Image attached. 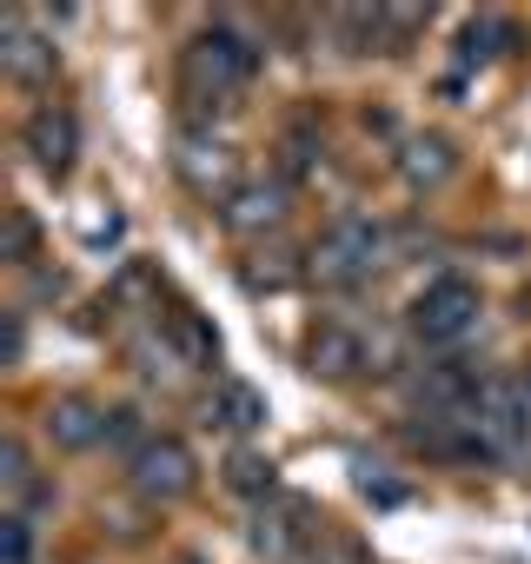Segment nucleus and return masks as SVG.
I'll return each mask as SVG.
<instances>
[{
	"label": "nucleus",
	"mask_w": 531,
	"mask_h": 564,
	"mask_svg": "<svg viewBox=\"0 0 531 564\" xmlns=\"http://www.w3.org/2000/svg\"><path fill=\"white\" fill-rule=\"evenodd\" d=\"M392 259V226L386 219H339L319 246H313V259H306V272H313V286H359L366 272H379Z\"/></svg>",
	"instance_id": "1"
},
{
	"label": "nucleus",
	"mask_w": 531,
	"mask_h": 564,
	"mask_svg": "<svg viewBox=\"0 0 531 564\" xmlns=\"http://www.w3.org/2000/svg\"><path fill=\"white\" fill-rule=\"evenodd\" d=\"M478 286L472 279H432V286L412 300V339L425 346V352H458V346H472L478 339Z\"/></svg>",
	"instance_id": "2"
},
{
	"label": "nucleus",
	"mask_w": 531,
	"mask_h": 564,
	"mask_svg": "<svg viewBox=\"0 0 531 564\" xmlns=\"http://www.w3.org/2000/svg\"><path fill=\"white\" fill-rule=\"evenodd\" d=\"M180 74H186V94H193V100H213V107H226L232 94H246V87H252V74H259V54H252L239 34L213 28V34H199V41L186 47Z\"/></svg>",
	"instance_id": "3"
},
{
	"label": "nucleus",
	"mask_w": 531,
	"mask_h": 564,
	"mask_svg": "<svg viewBox=\"0 0 531 564\" xmlns=\"http://www.w3.org/2000/svg\"><path fill=\"white\" fill-rule=\"evenodd\" d=\"M465 425H472L478 452L511 458V452H524V445H531V392H524V386H511V379H485V386H478V399H472V412H465Z\"/></svg>",
	"instance_id": "4"
},
{
	"label": "nucleus",
	"mask_w": 531,
	"mask_h": 564,
	"mask_svg": "<svg viewBox=\"0 0 531 564\" xmlns=\"http://www.w3.org/2000/svg\"><path fill=\"white\" fill-rule=\"evenodd\" d=\"M306 544H313V518H306L300 498L273 491V498L246 505V551H252V557H266V564H293Z\"/></svg>",
	"instance_id": "5"
},
{
	"label": "nucleus",
	"mask_w": 531,
	"mask_h": 564,
	"mask_svg": "<svg viewBox=\"0 0 531 564\" xmlns=\"http://www.w3.org/2000/svg\"><path fill=\"white\" fill-rule=\"evenodd\" d=\"M293 213V180L286 173H246L232 193H226V226L232 232H266Z\"/></svg>",
	"instance_id": "6"
},
{
	"label": "nucleus",
	"mask_w": 531,
	"mask_h": 564,
	"mask_svg": "<svg viewBox=\"0 0 531 564\" xmlns=\"http://www.w3.org/2000/svg\"><path fill=\"white\" fill-rule=\"evenodd\" d=\"M127 478H133V491H140V498H186V491H193V478H199V465H193V452H186L180 438L153 432V445L127 465Z\"/></svg>",
	"instance_id": "7"
},
{
	"label": "nucleus",
	"mask_w": 531,
	"mask_h": 564,
	"mask_svg": "<svg viewBox=\"0 0 531 564\" xmlns=\"http://www.w3.org/2000/svg\"><path fill=\"white\" fill-rule=\"evenodd\" d=\"M300 366L319 379V386H346L359 366H366V339L353 326H313L306 346H300Z\"/></svg>",
	"instance_id": "8"
},
{
	"label": "nucleus",
	"mask_w": 531,
	"mask_h": 564,
	"mask_svg": "<svg viewBox=\"0 0 531 564\" xmlns=\"http://www.w3.org/2000/svg\"><path fill=\"white\" fill-rule=\"evenodd\" d=\"M452 173H458V147H452L445 133L425 127V133H405V140H399V180H405L412 193H438Z\"/></svg>",
	"instance_id": "9"
},
{
	"label": "nucleus",
	"mask_w": 531,
	"mask_h": 564,
	"mask_svg": "<svg viewBox=\"0 0 531 564\" xmlns=\"http://www.w3.org/2000/svg\"><path fill=\"white\" fill-rule=\"evenodd\" d=\"M47 438L61 445V452H94L100 438H107V425H113V412H100L87 392H61L54 405H47Z\"/></svg>",
	"instance_id": "10"
},
{
	"label": "nucleus",
	"mask_w": 531,
	"mask_h": 564,
	"mask_svg": "<svg viewBox=\"0 0 531 564\" xmlns=\"http://www.w3.org/2000/svg\"><path fill=\"white\" fill-rule=\"evenodd\" d=\"M0 67H8V80H21V87H41L61 61H54L47 34H34L28 21H8V28H0Z\"/></svg>",
	"instance_id": "11"
},
{
	"label": "nucleus",
	"mask_w": 531,
	"mask_h": 564,
	"mask_svg": "<svg viewBox=\"0 0 531 564\" xmlns=\"http://www.w3.org/2000/svg\"><path fill=\"white\" fill-rule=\"evenodd\" d=\"M180 180H186L193 193H232V186H239V180H232V147L213 140V133H186V140H180Z\"/></svg>",
	"instance_id": "12"
},
{
	"label": "nucleus",
	"mask_w": 531,
	"mask_h": 564,
	"mask_svg": "<svg viewBox=\"0 0 531 564\" xmlns=\"http://www.w3.org/2000/svg\"><path fill=\"white\" fill-rule=\"evenodd\" d=\"M28 153H34V166H41V173H67V166H74V153H80V127H74V113L41 107V113L28 120Z\"/></svg>",
	"instance_id": "13"
},
{
	"label": "nucleus",
	"mask_w": 531,
	"mask_h": 564,
	"mask_svg": "<svg viewBox=\"0 0 531 564\" xmlns=\"http://www.w3.org/2000/svg\"><path fill=\"white\" fill-rule=\"evenodd\" d=\"M498 54H505V14H472V21L458 28V41H452L458 74H478V67H491Z\"/></svg>",
	"instance_id": "14"
},
{
	"label": "nucleus",
	"mask_w": 531,
	"mask_h": 564,
	"mask_svg": "<svg viewBox=\"0 0 531 564\" xmlns=\"http://www.w3.org/2000/svg\"><path fill=\"white\" fill-rule=\"evenodd\" d=\"M219 478H226V491H239L246 505L273 498V458H266L259 445H232V452H226V465H219Z\"/></svg>",
	"instance_id": "15"
},
{
	"label": "nucleus",
	"mask_w": 531,
	"mask_h": 564,
	"mask_svg": "<svg viewBox=\"0 0 531 564\" xmlns=\"http://www.w3.org/2000/svg\"><path fill=\"white\" fill-rule=\"evenodd\" d=\"M213 419H219L232 438H252V432L266 425V399H259L246 379H226V386H219V405H213Z\"/></svg>",
	"instance_id": "16"
},
{
	"label": "nucleus",
	"mask_w": 531,
	"mask_h": 564,
	"mask_svg": "<svg viewBox=\"0 0 531 564\" xmlns=\"http://www.w3.org/2000/svg\"><path fill=\"white\" fill-rule=\"evenodd\" d=\"M293 272H300V259L273 246V252H252L246 259V286L252 293H280V286H293Z\"/></svg>",
	"instance_id": "17"
},
{
	"label": "nucleus",
	"mask_w": 531,
	"mask_h": 564,
	"mask_svg": "<svg viewBox=\"0 0 531 564\" xmlns=\"http://www.w3.org/2000/svg\"><path fill=\"white\" fill-rule=\"evenodd\" d=\"M173 346H180L193 366H213V359H219V333H213L199 313H173Z\"/></svg>",
	"instance_id": "18"
},
{
	"label": "nucleus",
	"mask_w": 531,
	"mask_h": 564,
	"mask_svg": "<svg viewBox=\"0 0 531 564\" xmlns=\"http://www.w3.org/2000/svg\"><path fill=\"white\" fill-rule=\"evenodd\" d=\"M34 239H41V232H34V213L14 206V213H8V232H0V259H8V265H28V259H34Z\"/></svg>",
	"instance_id": "19"
},
{
	"label": "nucleus",
	"mask_w": 531,
	"mask_h": 564,
	"mask_svg": "<svg viewBox=\"0 0 531 564\" xmlns=\"http://www.w3.org/2000/svg\"><path fill=\"white\" fill-rule=\"evenodd\" d=\"M0 564H34V524L21 511L0 518Z\"/></svg>",
	"instance_id": "20"
},
{
	"label": "nucleus",
	"mask_w": 531,
	"mask_h": 564,
	"mask_svg": "<svg viewBox=\"0 0 531 564\" xmlns=\"http://www.w3.org/2000/svg\"><path fill=\"white\" fill-rule=\"evenodd\" d=\"M359 485H366V498H372L379 511H392V505H405V485H399L392 471H366V465H359Z\"/></svg>",
	"instance_id": "21"
},
{
	"label": "nucleus",
	"mask_w": 531,
	"mask_h": 564,
	"mask_svg": "<svg viewBox=\"0 0 531 564\" xmlns=\"http://www.w3.org/2000/svg\"><path fill=\"white\" fill-rule=\"evenodd\" d=\"M313 564H366V544H359V538H346V531H333V538L313 551Z\"/></svg>",
	"instance_id": "22"
},
{
	"label": "nucleus",
	"mask_w": 531,
	"mask_h": 564,
	"mask_svg": "<svg viewBox=\"0 0 531 564\" xmlns=\"http://www.w3.org/2000/svg\"><path fill=\"white\" fill-rule=\"evenodd\" d=\"M313 160H319L313 127H293V133H286V173H300V166H313Z\"/></svg>",
	"instance_id": "23"
},
{
	"label": "nucleus",
	"mask_w": 531,
	"mask_h": 564,
	"mask_svg": "<svg viewBox=\"0 0 531 564\" xmlns=\"http://www.w3.org/2000/svg\"><path fill=\"white\" fill-rule=\"evenodd\" d=\"M21 346H28V326H21V313H8L0 319V366H21Z\"/></svg>",
	"instance_id": "24"
},
{
	"label": "nucleus",
	"mask_w": 531,
	"mask_h": 564,
	"mask_svg": "<svg viewBox=\"0 0 531 564\" xmlns=\"http://www.w3.org/2000/svg\"><path fill=\"white\" fill-rule=\"evenodd\" d=\"M87 239H94V246H113V239H120V219H113V213H107V219H100V226H94V232H87Z\"/></svg>",
	"instance_id": "25"
},
{
	"label": "nucleus",
	"mask_w": 531,
	"mask_h": 564,
	"mask_svg": "<svg viewBox=\"0 0 531 564\" xmlns=\"http://www.w3.org/2000/svg\"><path fill=\"white\" fill-rule=\"evenodd\" d=\"M180 564H193V557H180Z\"/></svg>",
	"instance_id": "26"
}]
</instances>
